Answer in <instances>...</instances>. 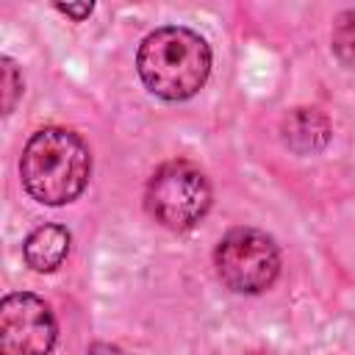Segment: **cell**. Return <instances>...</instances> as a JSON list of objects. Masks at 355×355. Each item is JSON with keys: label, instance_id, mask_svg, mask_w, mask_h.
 <instances>
[{"label": "cell", "instance_id": "6", "mask_svg": "<svg viewBox=\"0 0 355 355\" xmlns=\"http://www.w3.org/2000/svg\"><path fill=\"white\" fill-rule=\"evenodd\" d=\"M69 230L64 225H39L36 230L28 233L25 244H22V255L25 263L33 272H53L64 263L67 252H69Z\"/></svg>", "mask_w": 355, "mask_h": 355}, {"label": "cell", "instance_id": "10", "mask_svg": "<svg viewBox=\"0 0 355 355\" xmlns=\"http://www.w3.org/2000/svg\"><path fill=\"white\" fill-rule=\"evenodd\" d=\"M55 8H58L61 14H67V17H72L75 22H83V19H86V17L94 11V6H92V3H80V6H72V3H58Z\"/></svg>", "mask_w": 355, "mask_h": 355}, {"label": "cell", "instance_id": "7", "mask_svg": "<svg viewBox=\"0 0 355 355\" xmlns=\"http://www.w3.org/2000/svg\"><path fill=\"white\" fill-rule=\"evenodd\" d=\"M283 141L288 150L308 155V153H319L327 139H330V122L324 114H319L316 108H294L286 119H283Z\"/></svg>", "mask_w": 355, "mask_h": 355}, {"label": "cell", "instance_id": "11", "mask_svg": "<svg viewBox=\"0 0 355 355\" xmlns=\"http://www.w3.org/2000/svg\"><path fill=\"white\" fill-rule=\"evenodd\" d=\"M89 355H125V352L119 347H114V344H103L100 341V344H92L89 347Z\"/></svg>", "mask_w": 355, "mask_h": 355}, {"label": "cell", "instance_id": "4", "mask_svg": "<svg viewBox=\"0 0 355 355\" xmlns=\"http://www.w3.org/2000/svg\"><path fill=\"white\" fill-rule=\"evenodd\" d=\"M219 280L236 294H261L280 275V250L255 227H233L214 252Z\"/></svg>", "mask_w": 355, "mask_h": 355}, {"label": "cell", "instance_id": "5", "mask_svg": "<svg viewBox=\"0 0 355 355\" xmlns=\"http://www.w3.org/2000/svg\"><path fill=\"white\" fill-rule=\"evenodd\" d=\"M58 336L50 305L28 291L6 294L0 302V355H50Z\"/></svg>", "mask_w": 355, "mask_h": 355}, {"label": "cell", "instance_id": "2", "mask_svg": "<svg viewBox=\"0 0 355 355\" xmlns=\"http://www.w3.org/2000/svg\"><path fill=\"white\" fill-rule=\"evenodd\" d=\"M92 153L86 141L67 128L36 130L19 158V178L25 191L42 205L72 202L89 183Z\"/></svg>", "mask_w": 355, "mask_h": 355}, {"label": "cell", "instance_id": "3", "mask_svg": "<svg viewBox=\"0 0 355 355\" xmlns=\"http://www.w3.org/2000/svg\"><path fill=\"white\" fill-rule=\"evenodd\" d=\"M144 208L169 230H191L211 208V183L191 161H166L147 180Z\"/></svg>", "mask_w": 355, "mask_h": 355}, {"label": "cell", "instance_id": "1", "mask_svg": "<svg viewBox=\"0 0 355 355\" xmlns=\"http://www.w3.org/2000/svg\"><path fill=\"white\" fill-rule=\"evenodd\" d=\"M136 69L155 97L169 103L189 100L211 75V47L183 25H164L141 39Z\"/></svg>", "mask_w": 355, "mask_h": 355}, {"label": "cell", "instance_id": "9", "mask_svg": "<svg viewBox=\"0 0 355 355\" xmlns=\"http://www.w3.org/2000/svg\"><path fill=\"white\" fill-rule=\"evenodd\" d=\"M0 69H3V114H11L22 94V75L8 55L0 58Z\"/></svg>", "mask_w": 355, "mask_h": 355}, {"label": "cell", "instance_id": "8", "mask_svg": "<svg viewBox=\"0 0 355 355\" xmlns=\"http://www.w3.org/2000/svg\"><path fill=\"white\" fill-rule=\"evenodd\" d=\"M333 50L336 55L355 67V11H341L333 22Z\"/></svg>", "mask_w": 355, "mask_h": 355}]
</instances>
